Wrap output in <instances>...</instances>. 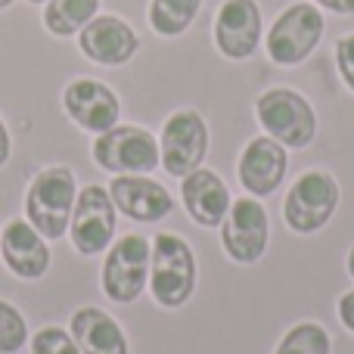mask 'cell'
I'll use <instances>...</instances> for the list:
<instances>
[{
    "label": "cell",
    "instance_id": "cell-1",
    "mask_svg": "<svg viewBox=\"0 0 354 354\" xmlns=\"http://www.w3.org/2000/svg\"><path fill=\"white\" fill-rule=\"evenodd\" d=\"M75 199H78V180L72 168L50 165L31 177L25 189V221L44 239H62L68 233Z\"/></svg>",
    "mask_w": 354,
    "mask_h": 354
},
{
    "label": "cell",
    "instance_id": "cell-2",
    "mask_svg": "<svg viewBox=\"0 0 354 354\" xmlns=\"http://www.w3.org/2000/svg\"><path fill=\"white\" fill-rule=\"evenodd\" d=\"M196 255L189 243L177 233H159L153 239V258H149V292L156 305L183 308L196 292Z\"/></svg>",
    "mask_w": 354,
    "mask_h": 354
},
{
    "label": "cell",
    "instance_id": "cell-3",
    "mask_svg": "<svg viewBox=\"0 0 354 354\" xmlns=\"http://www.w3.org/2000/svg\"><path fill=\"white\" fill-rule=\"evenodd\" d=\"M255 118L268 137L286 149H305L317 137V112L311 100L292 87H270L255 100Z\"/></svg>",
    "mask_w": 354,
    "mask_h": 354
},
{
    "label": "cell",
    "instance_id": "cell-4",
    "mask_svg": "<svg viewBox=\"0 0 354 354\" xmlns=\"http://www.w3.org/2000/svg\"><path fill=\"white\" fill-rule=\"evenodd\" d=\"M324 10L308 0H299V3H289L274 19V25L264 35V50H268L270 62H277L280 68H295L317 50V44L324 41Z\"/></svg>",
    "mask_w": 354,
    "mask_h": 354
},
{
    "label": "cell",
    "instance_id": "cell-5",
    "mask_svg": "<svg viewBox=\"0 0 354 354\" xmlns=\"http://www.w3.org/2000/svg\"><path fill=\"white\" fill-rule=\"evenodd\" d=\"M149 258L153 243L143 233H124L106 249L103 270H100V289L115 305H131L149 286Z\"/></svg>",
    "mask_w": 354,
    "mask_h": 354
},
{
    "label": "cell",
    "instance_id": "cell-6",
    "mask_svg": "<svg viewBox=\"0 0 354 354\" xmlns=\"http://www.w3.org/2000/svg\"><path fill=\"white\" fill-rule=\"evenodd\" d=\"M91 156L109 174H153L162 165L159 140L140 124H115L97 134Z\"/></svg>",
    "mask_w": 354,
    "mask_h": 354
},
{
    "label": "cell",
    "instance_id": "cell-7",
    "mask_svg": "<svg viewBox=\"0 0 354 354\" xmlns=\"http://www.w3.org/2000/svg\"><path fill=\"white\" fill-rule=\"evenodd\" d=\"M339 183L330 171H320V168H311V171L299 174V180L289 187L286 199H283V221L292 233H317L324 230L333 221L339 208Z\"/></svg>",
    "mask_w": 354,
    "mask_h": 354
},
{
    "label": "cell",
    "instance_id": "cell-8",
    "mask_svg": "<svg viewBox=\"0 0 354 354\" xmlns=\"http://www.w3.org/2000/svg\"><path fill=\"white\" fill-rule=\"evenodd\" d=\"M115 218H118V208L112 202L109 189L100 187V183L81 187L72 208V221H68V233H66L72 249L84 258L103 255L115 243Z\"/></svg>",
    "mask_w": 354,
    "mask_h": 354
},
{
    "label": "cell",
    "instance_id": "cell-9",
    "mask_svg": "<svg viewBox=\"0 0 354 354\" xmlns=\"http://www.w3.org/2000/svg\"><path fill=\"white\" fill-rule=\"evenodd\" d=\"M159 156L165 174L171 177H187L189 171L202 168L208 156V124L202 112L177 109L165 118L159 134Z\"/></svg>",
    "mask_w": 354,
    "mask_h": 354
},
{
    "label": "cell",
    "instance_id": "cell-10",
    "mask_svg": "<svg viewBox=\"0 0 354 354\" xmlns=\"http://www.w3.org/2000/svg\"><path fill=\"white\" fill-rule=\"evenodd\" d=\"M268 239H270L268 208L255 196L233 199L230 212H227L224 224H221V245H224L227 258L236 264H258L261 255L268 252Z\"/></svg>",
    "mask_w": 354,
    "mask_h": 354
},
{
    "label": "cell",
    "instance_id": "cell-11",
    "mask_svg": "<svg viewBox=\"0 0 354 354\" xmlns=\"http://www.w3.org/2000/svg\"><path fill=\"white\" fill-rule=\"evenodd\" d=\"M214 47L224 59L243 62L258 50L264 37V16L258 0H224L214 16Z\"/></svg>",
    "mask_w": 354,
    "mask_h": 354
},
{
    "label": "cell",
    "instance_id": "cell-12",
    "mask_svg": "<svg viewBox=\"0 0 354 354\" xmlns=\"http://www.w3.org/2000/svg\"><path fill=\"white\" fill-rule=\"evenodd\" d=\"M78 50L91 62H97V66L118 68V66H128L137 56L140 37H137L134 25L124 22L122 16L100 12V16H93L91 22L78 31Z\"/></svg>",
    "mask_w": 354,
    "mask_h": 354
},
{
    "label": "cell",
    "instance_id": "cell-13",
    "mask_svg": "<svg viewBox=\"0 0 354 354\" xmlns=\"http://www.w3.org/2000/svg\"><path fill=\"white\" fill-rule=\"evenodd\" d=\"M62 109L66 115L87 134H103L115 128L122 118V100L109 84L97 78H75L62 91Z\"/></svg>",
    "mask_w": 354,
    "mask_h": 354
},
{
    "label": "cell",
    "instance_id": "cell-14",
    "mask_svg": "<svg viewBox=\"0 0 354 354\" xmlns=\"http://www.w3.org/2000/svg\"><path fill=\"white\" fill-rule=\"evenodd\" d=\"M289 171V153L283 143H277L274 137H252L243 147L236 162V177L243 183V189L255 199H264V196L277 193L283 180H286Z\"/></svg>",
    "mask_w": 354,
    "mask_h": 354
},
{
    "label": "cell",
    "instance_id": "cell-15",
    "mask_svg": "<svg viewBox=\"0 0 354 354\" xmlns=\"http://www.w3.org/2000/svg\"><path fill=\"white\" fill-rule=\"evenodd\" d=\"M106 189L118 212L137 224H159L174 212V196L149 174H115Z\"/></svg>",
    "mask_w": 354,
    "mask_h": 354
},
{
    "label": "cell",
    "instance_id": "cell-16",
    "mask_svg": "<svg viewBox=\"0 0 354 354\" xmlns=\"http://www.w3.org/2000/svg\"><path fill=\"white\" fill-rule=\"evenodd\" d=\"M0 258L19 280H44L50 270V245L25 218H12L0 233Z\"/></svg>",
    "mask_w": 354,
    "mask_h": 354
},
{
    "label": "cell",
    "instance_id": "cell-17",
    "mask_svg": "<svg viewBox=\"0 0 354 354\" xmlns=\"http://www.w3.org/2000/svg\"><path fill=\"white\" fill-rule=\"evenodd\" d=\"M180 202L189 218L199 227H208V230L224 224L227 212L233 205L227 183L221 180L218 171H212L205 165L189 171L187 177H180Z\"/></svg>",
    "mask_w": 354,
    "mask_h": 354
},
{
    "label": "cell",
    "instance_id": "cell-18",
    "mask_svg": "<svg viewBox=\"0 0 354 354\" xmlns=\"http://www.w3.org/2000/svg\"><path fill=\"white\" fill-rule=\"evenodd\" d=\"M68 333L78 342L81 354H131L124 330L103 308H78L68 320Z\"/></svg>",
    "mask_w": 354,
    "mask_h": 354
},
{
    "label": "cell",
    "instance_id": "cell-19",
    "mask_svg": "<svg viewBox=\"0 0 354 354\" xmlns=\"http://www.w3.org/2000/svg\"><path fill=\"white\" fill-rule=\"evenodd\" d=\"M103 0H47L44 3V28L53 37H75L93 16H100Z\"/></svg>",
    "mask_w": 354,
    "mask_h": 354
},
{
    "label": "cell",
    "instance_id": "cell-20",
    "mask_svg": "<svg viewBox=\"0 0 354 354\" xmlns=\"http://www.w3.org/2000/svg\"><path fill=\"white\" fill-rule=\"evenodd\" d=\"M199 12L202 0H149L147 22L159 37L171 41V37L187 35Z\"/></svg>",
    "mask_w": 354,
    "mask_h": 354
},
{
    "label": "cell",
    "instance_id": "cell-21",
    "mask_svg": "<svg viewBox=\"0 0 354 354\" xmlns=\"http://www.w3.org/2000/svg\"><path fill=\"white\" fill-rule=\"evenodd\" d=\"M330 351H333L330 333L320 324H314V320H301V324L289 326L274 348V354H330Z\"/></svg>",
    "mask_w": 354,
    "mask_h": 354
},
{
    "label": "cell",
    "instance_id": "cell-22",
    "mask_svg": "<svg viewBox=\"0 0 354 354\" xmlns=\"http://www.w3.org/2000/svg\"><path fill=\"white\" fill-rule=\"evenodd\" d=\"M28 345V320L16 305L0 299V354H19Z\"/></svg>",
    "mask_w": 354,
    "mask_h": 354
},
{
    "label": "cell",
    "instance_id": "cell-23",
    "mask_svg": "<svg viewBox=\"0 0 354 354\" xmlns=\"http://www.w3.org/2000/svg\"><path fill=\"white\" fill-rule=\"evenodd\" d=\"M28 345H31V354H81L72 333L62 330V326H41L31 336Z\"/></svg>",
    "mask_w": 354,
    "mask_h": 354
},
{
    "label": "cell",
    "instance_id": "cell-24",
    "mask_svg": "<svg viewBox=\"0 0 354 354\" xmlns=\"http://www.w3.org/2000/svg\"><path fill=\"white\" fill-rule=\"evenodd\" d=\"M336 68L345 87L354 93V35H342L336 41Z\"/></svg>",
    "mask_w": 354,
    "mask_h": 354
},
{
    "label": "cell",
    "instance_id": "cell-25",
    "mask_svg": "<svg viewBox=\"0 0 354 354\" xmlns=\"http://www.w3.org/2000/svg\"><path fill=\"white\" fill-rule=\"evenodd\" d=\"M336 314H339V320H342L345 330L354 333V289H348V292H345L342 299H339Z\"/></svg>",
    "mask_w": 354,
    "mask_h": 354
},
{
    "label": "cell",
    "instance_id": "cell-26",
    "mask_svg": "<svg viewBox=\"0 0 354 354\" xmlns=\"http://www.w3.org/2000/svg\"><path fill=\"white\" fill-rule=\"evenodd\" d=\"M311 3L333 16H354V0H311Z\"/></svg>",
    "mask_w": 354,
    "mask_h": 354
},
{
    "label": "cell",
    "instance_id": "cell-27",
    "mask_svg": "<svg viewBox=\"0 0 354 354\" xmlns=\"http://www.w3.org/2000/svg\"><path fill=\"white\" fill-rule=\"evenodd\" d=\"M10 153H12V140H10V128H6L3 115H0V168L10 162Z\"/></svg>",
    "mask_w": 354,
    "mask_h": 354
},
{
    "label": "cell",
    "instance_id": "cell-28",
    "mask_svg": "<svg viewBox=\"0 0 354 354\" xmlns=\"http://www.w3.org/2000/svg\"><path fill=\"white\" fill-rule=\"evenodd\" d=\"M345 268H348V274H351V280H354V245L348 249V258H345Z\"/></svg>",
    "mask_w": 354,
    "mask_h": 354
},
{
    "label": "cell",
    "instance_id": "cell-29",
    "mask_svg": "<svg viewBox=\"0 0 354 354\" xmlns=\"http://www.w3.org/2000/svg\"><path fill=\"white\" fill-rule=\"evenodd\" d=\"M12 3H16V0H0V12H3V10H10Z\"/></svg>",
    "mask_w": 354,
    "mask_h": 354
},
{
    "label": "cell",
    "instance_id": "cell-30",
    "mask_svg": "<svg viewBox=\"0 0 354 354\" xmlns=\"http://www.w3.org/2000/svg\"><path fill=\"white\" fill-rule=\"evenodd\" d=\"M28 3H35V6H44V3H47V0H28Z\"/></svg>",
    "mask_w": 354,
    "mask_h": 354
}]
</instances>
